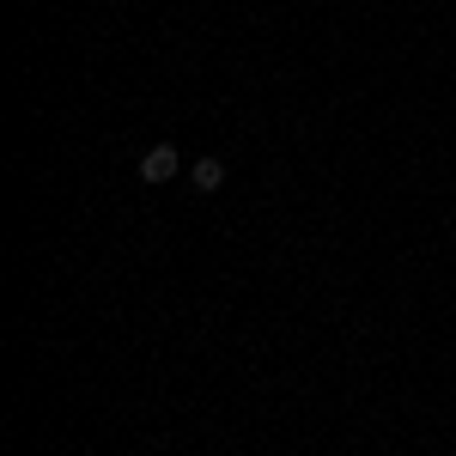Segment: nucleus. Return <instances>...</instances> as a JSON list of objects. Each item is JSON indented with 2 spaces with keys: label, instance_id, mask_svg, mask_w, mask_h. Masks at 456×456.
I'll return each mask as SVG.
<instances>
[{
  "label": "nucleus",
  "instance_id": "obj_2",
  "mask_svg": "<svg viewBox=\"0 0 456 456\" xmlns=\"http://www.w3.org/2000/svg\"><path fill=\"white\" fill-rule=\"evenodd\" d=\"M219 183H225V165H219V159H195V171H189V189H195V195H213Z\"/></svg>",
  "mask_w": 456,
  "mask_h": 456
},
{
  "label": "nucleus",
  "instance_id": "obj_1",
  "mask_svg": "<svg viewBox=\"0 0 456 456\" xmlns=\"http://www.w3.org/2000/svg\"><path fill=\"white\" fill-rule=\"evenodd\" d=\"M183 171V159H176V146H152L141 159V183H171V176Z\"/></svg>",
  "mask_w": 456,
  "mask_h": 456
}]
</instances>
